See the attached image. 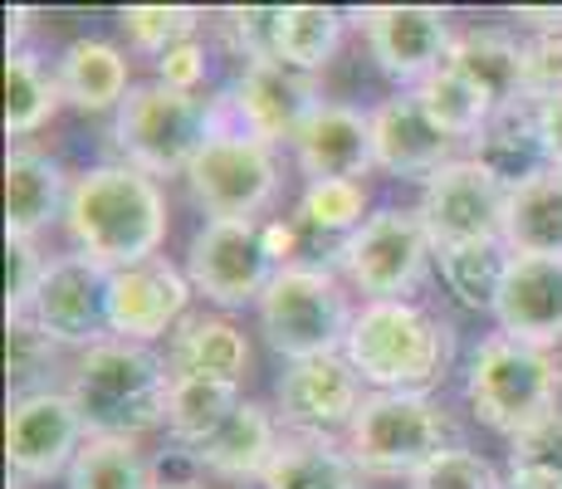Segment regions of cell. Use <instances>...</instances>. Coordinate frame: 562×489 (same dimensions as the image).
<instances>
[{"mask_svg": "<svg viewBox=\"0 0 562 489\" xmlns=\"http://www.w3.org/2000/svg\"><path fill=\"white\" fill-rule=\"evenodd\" d=\"M167 225V191L147 171L127 162H103L74 177L64 231L74 241V255L93 259L108 275L157 259Z\"/></svg>", "mask_w": 562, "mask_h": 489, "instance_id": "cell-1", "label": "cell"}, {"mask_svg": "<svg viewBox=\"0 0 562 489\" xmlns=\"http://www.w3.org/2000/svg\"><path fill=\"white\" fill-rule=\"evenodd\" d=\"M79 407L89 436H147V431L167 426V401H171V373L167 357H157L143 343L103 338L89 353H79L64 387Z\"/></svg>", "mask_w": 562, "mask_h": 489, "instance_id": "cell-2", "label": "cell"}, {"mask_svg": "<svg viewBox=\"0 0 562 489\" xmlns=\"http://www.w3.org/2000/svg\"><path fill=\"white\" fill-rule=\"evenodd\" d=\"M362 382L372 391H426L446 382L456 363V329L420 309L416 299L402 303H362L342 347Z\"/></svg>", "mask_w": 562, "mask_h": 489, "instance_id": "cell-3", "label": "cell"}, {"mask_svg": "<svg viewBox=\"0 0 562 489\" xmlns=\"http://www.w3.org/2000/svg\"><path fill=\"white\" fill-rule=\"evenodd\" d=\"M221 98L181 93L167 89L161 79L133 84L127 103L117 108L113 143L123 152L127 167L147 171V177H187V167L196 162V152L211 143V133L221 127Z\"/></svg>", "mask_w": 562, "mask_h": 489, "instance_id": "cell-4", "label": "cell"}, {"mask_svg": "<svg viewBox=\"0 0 562 489\" xmlns=\"http://www.w3.org/2000/svg\"><path fill=\"white\" fill-rule=\"evenodd\" d=\"M464 397H470V411L484 426L514 441L558 411L562 363L553 357V347H533L504 338V333H490L470 357Z\"/></svg>", "mask_w": 562, "mask_h": 489, "instance_id": "cell-5", "label": "cell"}, {"mask_svg": "<svg viewBox=\"0 0 562 489\" xmlns=\"http://www.w3.org/2000/svg\"><path fill=\"white\" fill-rule=\"evenodd\" d=\"M450 411L426 391H367L342 445L372 480H411L450 451Z\"/></svg>", "mask_w": 562, "mask_h": 489, "instance_id": "cell-6", "label": "cell"}, {"mask_svg": "<svg viewBox=\"0 0 562 489\" xmlns=\"http://www.w3.org/2000/svg\"><path fill=\"white\" fill-rule=\"evenodd\" d=\"M259 309V333L284 363H304V357H328L348 347L352 333V303L342 293L338 275L323 265H289L265 289Z\"/></svg>", "mask_w": 562, "mask_h": 489, "instance_id": "cell-7", "label": "cell"}, {"mask_svg": "<svg viewBox=\"0 0 562 489\" xmlns=\"http://www.w3.org/2000/svg\"><path fill=\"white\" fill-rule=\"evenodd\" d=\"M187 187L205 221H259L279 196V157L269 143L221 118L211 143L187 167Z\"/></svg>", "mask_w": 562, "mask_h": 489, "instance_id": "cell-8", "label": "cell"}, {"mask_svg": "<svg viewBox=\"0 0 562 489\" xmlns=\"http://www.w3.org/2000/svg\"><path fill=\"white\" fill-rule=\"evenodd\" d=\"M333 255H338V269L348 275V285L367 303H402L426 285L436 245H430L416 211L386 205V211L367 215L362 231H352Z\"/></svg>", "mask_w": 562, "mask_h": 489, "instance_id": "cell-9", "label": "cell"}, {"mask_svg": "<svg viewBox=\"0 0 562 489\" xmlns=\"http://www.w3.org/2000/svg\"><path fill=\"white\" fill-rule=\"evenodd\" d=\"M279 265L265 249V221H205L191 235L187 249V279L205 303L221 313L259 303L274 285Z\"/></svg>", "mask_w": 562, "mask_h": 489, "instance_id": "cell-10", "label": "cell"}, {"mask_svg": "<svg viewBox=\"0 0 562 489\" xmlns=\"http://www.w3.org/2000/svg\"><path fill=\"white\" fill-rule=\"evenodd\" d=\"M89 441L79 407H74L69 391L54 387H35L20 391L5 411V460L15 470V480H59L69 475L74 455Z\"/></svg>", "mask_w": 562, "mask_h": 489, "instance_id": "cell-11", "label": "cell"}, {"mask_svg": "<svg viewBox=\"0 0 562 489\" xmlns=\"http://www.w3.org/2000/svg\"><path fill=\"white\" fill-rule=\"evenodd\" d=\"M362 387V373L342 353L284 363L274 382V416L289 436H348L367 401Z\"/></svg>", "mask_w": 562, "mask_h": 489, "instance_id": "cell-12", "label": "cell"}, {"mask_svg": "<svg viewBox=\"0 0 562 489\" xmlns=\"http://www.w3.org/2000/svg\"><path fill=\"white\" fill-rule=\"evenodd\" d=\"M323 93L313 84V74H299L279 59H255L240 69V79L231 84V93H221V113L231 127L259 137V143L279 147L304 133V123L318 113Z\"/></svg>", "mask_w": 562, "mask_h": 489, "instance_id": "cell-13", "label": "cell"}, {"mask_svg": "<svg viewBox=\"0 0 562 489\" xmlns=\"http://www.w3.org/2000/svg\"><path fill=\"white\" fill-rule=\"evenodd\" d=\"M504 201H509V187H499L474 157H456L420 187L416 215L430 245L450 249L470 241H504Z\"/></svg>", "mask_w": 562, "mask_h": 489, "instance_id": "cell-14", "label": "cell"}, {"mask_svg": "<svg viewBox=\"0 0 562 489\" xmlns=\"http://www.w3.org/2000/svg\"><path fill=\"white\" fill-rule=\"evenodd\" d=\"M191 279L187 269H177L171 259H143L108 275L103 293V319H108V338L123 343H143L153 347L157 338H171L177 323L191 313Z\"/></svg>", "mask_w": 562, "mask_h": 489, "instance_id": "cell-15", "label": "cell"}, {"mask_svg": "<svg viewBox=\"0 0 562 489\" xmlns=\"http://www.w3.org/2000/svg\"><path fill=\"white\" fill-rule=\"evenodd\" d=\"M358 25L376 69L406 89H420L436 69H446L450 45H456L450 15L436 5H367Z\"/></svg>", "mask_w": 562, "mask_h": 489, "instance_id": "cell-16", "label": "cell"}, {"mask_svg": "<svg viewBox=\"0 0 562 489\" xmlns=\"http://www.w3.org/2000/svg\"><path fill=\"white\" fill-rule=\"evenodd\" d=\"M103 293H108V269H99L83 255H59V259H49L25 319H35L40 333H45L54 347H79V353H89L93 343L108 338Z\"/></svg>", "mask_w": 562, "mask_h": 489, "instance_id": "cell-17", "label": "cell"}, {"mask_svg": "<svg viewBox=\"0 0 562 489\" xmlns=\"http://www.w3.org/2000/svg\"><path fill=\"white\" fill-rule=\"evenodd\" d=\"M372 152L382 171L426 187L440 167L456 162V137L420 108L416 93L402 89L372 108Z\"/></svg>", "mask_w": 562, "mask_h": 489, "instance_id": "cell-18", "label": "cell"}, {"mask_svg": "<svg viewBox=\"0 0 562 489\" xmlns=\"http://www.w3.org/2000/svg\"><path fill=\"white\" fill-rule=\"evenodd\" d=\"M294 162L308 181H362L376 167L372 152V113L352 103H328L294 137Z\"/></svg>", "mask_w": 562, "mask_h": 489, "instance_id": "cell-19", "label": "cell"}, {"mask_svg": "<svg viewBox=\"0 0 562 489\" xmlns=\"http://www.w3.org/2000/svg\"><path fill=\"white\" fill-rule=\"evenodd\" d=\"M494 323H499L504 338L518 343L533 347L562 343V259L514 255L499 303H494Z\"/></svg>", "mask_w": 562, "mask_h": 489, "instance_id": "cell-20", "label": "cell"}, {"mask_svg": "<svg viewBox=\"0 0 562 489\" xmlns=\"http://www.w3.org/2000/svg\"><path fill=\"white\" fill-rule=\"evenodd\" d=\"M74 177L40 147H15L5 157V241H40L69 211Z\"/></svg>", "mask_w": 562, "mask_h": 489, "instance_id": "cell-21", "label": "cell"}, {"mask_svg": "<svg viewBox=\"0 0 562 489\" xmlns=\"http://www.w3.org/2000/svg\"><path fill=\"white\" fill-rule=\"evenodd\" d=\"M167 373L171 382L196 377V382L240 387L245 373H250V338L225 313H187L177 323V333L167 338Z\"/></svg>", "mask_w": 562, "mask_h": 489, "instance_id": "cell-22", "label": "cell"}, {"mask_svg": "<svg viewBox=\"0 0 562 489\" xmlns=\"http://www.w3.org/2000/svg\"><path fill=\"white\" fill-rule=\"evenodd\" d=\"M279 445H284V426H279L274 407L245 401V407L225 421L221 436H215L211 445H201L191 460H196L201 470H211L215 480L245 485V480H265V470L279 455Z\"/></svg>", "mask_w": 562, "mask_h": 489, "instance_id": "cell-23", "label": "cell"}, {"mask_svg": "<svg viewBox=\"0 0 562 489\" xmlns=\"http://www.w3.org/2000/svg\"><path fill=\"white\" fill-rule=\"evenodd\" d=\"M59 89L79 113H117L133 93V59L113 40H74L59 54Z\"/></svg>", "mask_w": 562, "mask_h": 489, "instance_id": "cell-24", "label": "cell"}, {"mask_svg": "<svg viewBox=\"0 0 562 489\" xmlns=\"http://www.w3.org/2000/svg\"><path fill=\"white\" fill-rule=\"evenodd\" d=\"M524 45L504 30H464L450 45L446 69H456L474 93L490 103V113L524 103Z\"/></svg>", "mask_w": 562, "mask_h": 489, "instance_id": "cell-25", "label": "cell"}, {"mask_svg": "<svg viewBox=\"0 0 562 489\" xmlns=\"http://www.w3.org/2000/svg\"><path fill=\"white\" fill-rule=\"evenodd\" d=\"M474 162L509 191L533 181L538 171H548L543 133H538V108L533 103L499 108V113L484 123V133L474 137Z\"/></svg>", "mask_w": 562, "mask_h": 489, "instance_id": "cell-26", "label": "cell"}, {"mask_svg": "<svg viewBox=\"0 0 562 489\" xmlns=\"http://www.w3.org/2000/svg\"><path fill=\"white\" fill-rule=\"evenodd\" d=\"M504 245L509 255L562 259V171L548 167L504 201Z\"/></svg>", "mask_w": 562, "mask_h": 489, "instance_id": "cell-27", "label": "cell"}, {"mask_svg": "<svg viewBox=\"0 0 562 489\" xmlns=\"http://www.w3.org/2000/svg\"><path fill=\"white\" fill-rule=\"evenodd\" d=\"M367 475L333 436H284L259 489H362Z\"/></svg>", "mask_w": 562, "mask_h": 489, "instance_id": "cell-28", "label": "cell"}, {"mask_svg": "<svg viewBox=\"0 0 562 489\" xmlns=\"http://www.w3.org/2000/svg\"><path fill=\"white\" fill-rule=\"evenodd\" d=\"M245 407V391L231 382H196V377H181L171 382L167 401V436L181 445L187 455H196L201 445H211L225 431V421Z\"/></svg>", "mask_w": 562, "mask_h": 489, "instance_id": "cell-29", "label": "cell"}, {"mask_svg": "<svg viewBox=\"0 0 562 489\" xmlns=\"http://www.w3.org/2000/svg\"><path fill=\"white\" fill-rule=\"evenodd\" d=\"M64 89H59V69H49L35 49H10L5 54V133L10 137H30L59 113Z\"/></svg>", "mask_w": 562, "mask_h": 489, "instance_id": "cell-30", "label": "cell"}, {"mask_svg": "<svg viewBox=\"0 0 562 489\" xmlns=\"http://www.w3.org/2000/svg\"><path fill=\"white\" fill-rule=\"evenodd\" d=\"M342 30H348V20L333 5H279L274 59L299 74H318L338 54Z\"/></svg>", "mask_w": 562, "mask_h": 489, "instance_id": "cell-31", "label": "cell"}, {"mask_svg": "<svg viewBox=\"0 0 562 489\" xmlns=\"http://www.w3.org/2000/svg\"><path fill=\"white\" fill-rule=\"evenodd\" d=\"M440 259V279L456 293V303L474 313H494L504 289V275H509V245L504 241H470V245H450L436 249Z\"/></svg>", "mask_w": 562, "mask_h": 489, "instance_id": "cell-32", "label": "cell"}, {"mask_svg": "<svg viewBox=\"0 0 562 489\" xmlns=\"http://www.w3.org/2000/svg\"><path fill=\"white\" fill-rule=\"evenodd\" d=\"M64 485L69 489H157V475H153V465H147V455L137 441L89 436L83 451L74 455Z\"/></svg>", "mask_w": 562, "mask_h": 489, "instance_id": "cell-33", "label": "cell"}, {"mask_svg": "<svg viewBox=\"0 0 562 489\" xmlns=\"http://www.w3.org/2000/svg\"><path fill=\"white\" fill-rule=\"evenodd\" d=\"M411 93L420 98V108H426V113L436 118L450 137H456V143H460V137H480L484 123L494 118L490 103H484V98L474 93L456 69H436L426 84H420V89H411Z\"/></svg>", "mask_w": 562, "mask_h": 489, "instance_id": "cell-34", "label": "cell"}, {"mask_svg": "<svg viewBox=\"0 0 562 489\" xmlns=\"http://www.w3.org/2000/svg\"><path fill=\"white\" fill-rule=\"evenodd\" d=\"M299 225L318 235H338V245L367 225V187L362 181H308L299 201Z\"/></svg>", "mask_w": 562, "mask_h": 489, "instance_id": "cell-35", "label": "cell"}, {"mask_svg": "<svg viewBox=\"0 0 562 489\" xmlns=\"http://www.w3.org/2000/svg\"><path fill=\"white\" fill-rule=\"evenodd\" d=\"M117 25H123L127 45L137 54H171L177 45H187V40H196L201 30V10L191 5H127L123 15H117Z\"/></svg>", "mask_w": 562, "mask_h": 489, "instance_id": "cell-36", "label": "cell"}, {"mask_svg": "<svg viewBox=\"0 0 562 489\" xmlns=\"http://www.w3.org/2000/svg\"><path fill=\"white\" fill-rule=\"evenodd\" d=\"M406 489H504V475L494 470L480 451L450 445V451L436 455L420 475H411Z\"/></svg>", "mask_w": 562, "mask_h": 489, "instance_id": "cell-37", "label": "cell"}, {"mask_svg": "<svg viewBox=\"0 0 562 489\" xmlns=\"http://www.w3.org/2000/svg\"><path fill=\"white\" fill-rule=\"evenodd\" d=\"M509 470L543 475V480L562 485V411H553L548 421H538V426H528L524 436L509 441Z\"/></svg>", "mask_w": 562, "mask_h": 489, "instance_id": "cell-38", "label": "cell"}, {"mask_svg": "<svg viewBox=\"0 0 562 489\" xmlns=\"http://www.w3.org/2000/svg\"><path fill=\"white\" fill-rule=\"evenodd\" d=\"M518 69H524V103L543 108L562 98V35H528Z\"/></svg>", "mask_w": 562, "mask_h": 489, "instance_id": "cell-39", "label": "cell"}, {"mask_svg": "<svg viewBox=\"0 0 562 489\" xmlns=\"http://www.w3.org/2000/svg\"><path fill=\"white\" fill-rule=\"evenodd\" d=\"M49 259L35 249V241H5V319H25Z\"/></svg>", "mask_w": 562, "mask_h": 489, "instance_id": "cell-40", "label": "cell"}, {"mask_svg": "<svg viewBox=\"0 0 562 489\" xmlns=\"http://www.w3.org/2000/svg\"><path fill=\"white\" fill-rule=\"evenodd\" d=\"M221 25L231 35L235 54L245 64L255 59H274V25H279V5H245V10H221Z\"/></svg>", "mask_w": 562, "mask_h": 489, "instance_id": "cell-41", "label": "cell"}, {"mask_svg": "<svg viewBox=\"0 0 562 489\" xmlns=\"http://www.w3.org/2000/svg\"><path fill=\"white\" fill-rule=\"evenodd\" d=\"M54 347L45 333H40L35 319H5V373L10 382H30L54 363Z\"/></svg>", "mask_w": 562, "mask_h": 489, "instance_id": "cell-42", "label": "cell"}, {"mask_svg": "<svg viewBox=\"0 0 562 489\" xmlns=\"http://www.w3.org/2000/svg\"><path fill=\"white\" fill-rule=\"evenodd\" d=\"M157 79L167 84V89L201 93V84H205V45H201V40H187V45H177L171 54H161V59H157Z\"/></svg>", "mask_w": 562, "mask_h": 489, "instance_id": "cell-43", "label": "cell"}, {"mask_svg": "<svg viewBox=\"0 0 562 489\" xmlns=\"http://www.w3.org/2000/svg\"><path fill=\"white\" fill-rule=\"evenodd\" d=\"M265 249L279 269L299 265V221H265Z\"/></svg>", "mask_w": 562, "mask_h": 489, "instance_id": "cell-44", "label": "cell"}, {"mask_svg": "<svg viewBox=\"0 0 562 489\" xmlns=\"http://www.w3.org/2000/svg\"><path fill=\"white\" fill-rule=\"evenodd\" d=\"M538 133H543V152H548V167L562 171V98L538 108Z\"/></svg>", "mask_w": 562, "mask_h": 489, "instance_id": "cell-45", "label": "cell"}, {"mask_svg": "<svg viewBox=\"0 0 562 489\" xmlns=\"http://www.w3.org/2000/svg\"><path fill=\"white\" fill-rule=\"evenodd\" d=\"M518 20H524L533 35H562V5H524L518 10Z\"/></svg>", "mask_w": 562, "mask_h": 489, "instance_id": "cell-46", "label": "cell"}, {"mask_svg": "<svg viewBox=\"0 0 562 489\" xmlns=\"http://www.w3.org/2000/svg\"><path fill=\"white\" fill-rule=\"evenodd\" d=\"M157 489H201V485H191V480H157Z\"/></svg>", "mask_w": 562, "mask_h": 489, "instance_id": "cell-47", "label": "cell"}]
</instances>
